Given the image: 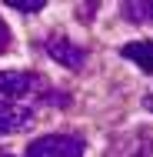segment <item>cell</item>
<instances>
[{
	"label": "cell",
	"instance_id": "cell-1",
	"mask_svg": "<svg viewBox=\"0 0 153 157\" xmlns=\"http://www.w3.org/2000/svg\"><path fill=\"white\" fill-rule=\"evenodd\" d=\"M37 90H43V80L37 74H30V70H0V100L3 104L33 97Z\"/></svg>",
	"mask_w": 153,
	"mask_h": 157
},
{
	"label": "cell",
	"instance_id": "cell-2",
	"mask_svg": "<svg viewBox=\"0 0 153 157\" xmlns=\"http://www.w3.org/2000/svg\"><path fill=\"white\" fill-rule=\"evenodd\" d=\"M27 157H83V140L70 134H50L27 147Z\"/></svg>",
	"mask_w": 153,
	"mask_h": 157
},
{
	"label": "cell",
	"instance_id": "cell-3",
	"mask_svg": "<svg viewBox=\"0 0 153 157\" xmlns=\"http://www.w3.org/2000/svg\"><path fill=\"white\" fill-rule=\"evenodd\" d=\"M43 50H47V54H50L57 63L70 67V70H80V67L87 63V50H83V47H77V44H73L70 37H63V33H53V37H47Z\"/></svg>",
	"mask_w": 153,
	"mask_h": 157
},
{
	"label": "cell",
	"instance_id": "cell-4",
	"mask_svg": "<svg viewBox=\"0 0 153 157\" xmlns=\"http://www.w3.org/2000/svg\"><path fill=\"white\" fill-rule=\"evenodd\" d=\"M33 124V114L27 107H17V104H3L0 100V134H13V130H24Z\"/></svg>",
	"mask_w": 153,
	"mask_h": 157
},
{
	"label": "cell",
	"instance_id": "cell-5",
	"mask_svg": "<svg viewBox=\"0 0 153 157\" xmlns=\"http://www.w3.org/2000/svg\"><path fill=\"white\" fill-rule=\"evenodd\" d=\"M120 54L126 57V60H133L140 70L153 74V40H137V44H126V47H120Z\"/></svg>",
	"mask_w": 153,
	"mask_h": 157
},
{
	"label": "cell",
	"instance_id": "cell-6",
	"mask_svg": "<svg viewBox=\"0 0 153 157\" xmlns=\"http://www.w3.org/2000/svg\"><path fill=\"white\" fill-rule=\"evenodd\" d=\"M123 17L133 24H153V0H140V3H123Z\"/></svg>",
	"mask_w": 153,
	"mask_h": 157
},
{
	"label": "cell",
	"instance_id": "cell-7",
	"mask_svg": "<svg viewBox=\"0 0 153 157\" xmlns=\"http://www.w3.org/2000/svg\"><path fill=\"white\" fill-rule=\"evenodd\" d=\"M10 7H13V10H24V13H33V10L43 7V0H27V3H24V0H10Z\"/></svg>",
	"mask_w": 153,
	"mask_h": 157
},
{
	"label": "cell",
	"instance_id": "cell-8",
	"mask_svg": "<svg viewBox=\"0 0 153 157\" xmlns=\"http://www.w3.org/2000/svg\"><path fill=\"white\" fill-rule=\"evenodd\" d=\"M7 47H10V30H7V24L0 20V54H3Z\"/></svg>",
	"mask_w": 153,
	"mask_h": 157
}]
</instances>
